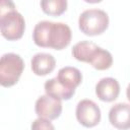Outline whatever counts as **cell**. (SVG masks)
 <instances>
[{"mask_svg":"<svg viewBox=\"0 0 130 130\" xmlns=\"http://www.w3.org/2000/svg\"><path fill=\"white\" fill-rule=\"evenodd\" d=\"M120 93V84L113 77L102 78L95 85V94L103 102H113Z\"/></svg>","mask_w":130,"mask_h":130,"instance_id":"cell-8","label":"cell"},{"mask_svg":"<svg viewBox=\"0 0 130 130\" xmlns=\"http://www.w3.org/2000/svg\"><path fill=\"white\" fill-rule=\"evenodd\" d=\"M71 29L66 23L49 20L39 21L32 31V39L37 46L54 50L66 48L71 42Z\"/></svg>","mask_w":130,"mask_h":130,"instance_id":"cell-1","label":"cell"},{"mask_svg":"<svg viewBox=\"0 0 130 130\" xmlns=\"http://www.w3.org/2000/svg\"><path fill=\"white\" fill-rule=\"evenodd\" d=\"M25 21L21 13L13 10L0 19V32L8 41L19 40L24 32Z\"/></svg>","mask_w":130,"mask_h":130,"instance_id":"cell-4","label":"cell"},{"mask_svg":"<svg viewBox=\"0 0 130 130\" xmlns=\"http://www.w3.org/2000/svg\"><path fill=\"white\" fill-rule=\"evenodd\" d=\"M30 65L31 70L36 75L44 76L54 70L56 66V60L53 55L49 53H37L32 56Z\"/></svg>","mask_w":130,"mask_h":130,"instance_id":"cell-9","label":"cell"},{"mask_svg":"<svg viewBox=\"0 0 130 130\" xmlns=\"http://www.w3.org/2000/svg\"><path fill=\"white\" fill-rule=\"evenodd\" d=\"M16 10L15 4L11 0H0V19L9 12Z\"/></svg>","mask_w":130,"mask_h":130,"instance_id":"cell-16","label":"cell"},{"mask_svg":"<svg viewBox=\"0 0 130 130\" xmlns=\"http://www.w3.org/2000/svg\"><path fill=\"white\" fill-rule=\"evenodd\" d=\"M41 7L45 13L53 16H58L66 11L67 1L66 0H43L41 1Z\"/></svg>","mask_w":130,"mask_h":130,"instance_id":"cell-14","label":"cell"},{"mask_svg":"<svg viewBox=\"0 0 130 130\" xmlns=\"http://www.w3.org/2000/svg\"><path fill=\"white\" fill-rule=\"evenodd\" d=\"M35 111L39 118L47 120H55L62 113V103L59 100L51 98L47 94L41 95L35 105Z\"/></svg>","mask_w":130,"mask_h":130,"instance_id":"cell-6","label":"cell"},{"mask_svg":"<svg viewBox=\"0 0 130 130\" xmlns=\"http://www.w3.org/2000/svg\"><path fill=\"white\" fill-rule=\"evenodd\" d=\"M44 87H45V91L47 95L54 98L56 100H59V101H63V100L68 101L75 93V89H69L65 87L63 84H61L58 81L56 77L48 79L45 82Z\"/></svg>","mask_w":130,"mask_h":130,"instance_id":"cell-11","label":"cell"},{"mask_svg":"<svg viewBox=\"0 0 130 130\" xmlns=\"http://www.w3.org/2000/svg\"><path fill=\"white\" fill-rule=\"evenodd\" d=\"M77 121L86 128L96 126L101 121V110L91 100H81L78 102L75 110Z\"/></svg>","mask_w":130,"mask_h":130,"instance_id":"cell-5","label":"cell"},{"mask_svg":"<svg viewBox=\"0 0 130 130\" xmlns=\"http://www.w3.org/2000/svg\"><path fill=\"white\" fill-rule=\"evenodd\" d=\"M98 48V45L89 41H81L76 43L72 48V56L81 62L88 63L93 52Z\"/></svg>","mask_w":130,"mask_h":130,"instance_id":"cell-12","label":"cell"},{"mask_svg":"<svg viewBox=\"0 0 130 130\" xmlns=\"http://www.w3.org/2000/svg\"><path fill=\"white\" fill-rule=\"evenodd\" d=\"M24 69L22 58L15 53H6L0 57V85L10 87L17 83Z\"/></svg>","mask_w":130,"mask_h":130,"instance_id":"cell-2","label":"cell"},{"mask_svg":"<svg viewBox=\"0 0 130 130\" xmlns=\"http://www.w3.org/2000/svg\"><path fill=\"white\" fill-rule=\"evenodd\" d=\"M58 81L69 89H75L82 81V74L79 69L71 66L62 67L56 76Z\"/></svg>","mask_w":130,"mask_h":130,"instance_id":"cell-10","label":"cell"},{"mask_svg":"<svg viewBox=\"0 0 130 130\" xmlns=\"http://www.w3.org/2000/svg\"><path fill=\"white\" fill-rule=\"evenodd\" d=\"M79 29L86 36H98L103 34L109 26L108 13L102 9H86L79 15Z\"/></svg>","mask_w":130,"mask_h":130,"instance_id":"cell-3","label":"cell"},{"mask_svg":"<svg viewBox=\"0 0 130 130\" xmlns=\"http://www.w3.org/2000/svg\"><path fill=\"white\" fill-rule=\"evenodd\" d=\"M109 121L119 130H127L130 127V106L127 103L115 104L109 111Z\"/></svg>","mask_w":130,"mask_h":130,"instance_id":"cell-7","label":"cell"},{"mask_svg":"<svg viewBox=\"0 0 130 130\" xmlns=\"http://www.w3.org/2000/svg\"><path fill=\"white\" fill-rule=\"evenodd\" d=\"M94 69L98 70H106L109 69L113 64V57L112 54L101 47L98 46L95 51L93 52L89 62H88Z\"/></svg>","mask_w":130,"mask_h":130,"instance_id":"cell-13","label":"cell"},{"mask_svg":"<svg viewBox=\"0 0 130 130\" xmlns=\"http://www.w3.org/2000/svg\"><path fill=\"white\" fill-rule=\"evenodd\" d=\"M31 130H55L54 125L50 120L38 118L31 123Z\"/></svg>","mask_w":130,"mask_h":130,"instance_id":"cell-15","label":"cell"}]
</instances>
